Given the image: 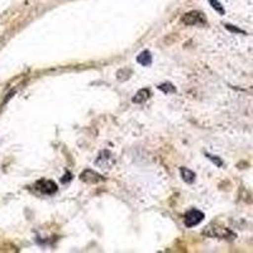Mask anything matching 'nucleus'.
<instances>
[{
    "instance_id": "2",
    "label": "nucleus",
    "mask_w": 253,
    "mask_h": 253,
    "mask_svg": "<svg viewBox=\"0 0 253 253\" xmlns=\"http://www.w3.org/2000/svg\"><path fill=\"white\" fill-rule=\"evenodd\" d=\"M181 22L186 26H204L207 23V19L200 12H189L181 18Z\"/></svg>"
},
{
    "instance_id": "13",
    "label": "nucleus",
    "mask_w": 253,
    "mask_h": 253,
    "mask_svg": "<svg viewBox=\"0 0 253 253\" xmlns=\"http://www.w3.org/2000/svg\"><path fill=\"white\" fill-rule=\"evenodd\" d=\"M205 156H207V157L209 158L210 161L213 162V164L215 165V166H218V167L223 166V161H221V160H220V158H219V157H216V156L210 155V153H205Z\"/></svg>"
},
{
    "instance_id": "1",
    "label": "nucleus",
    "mask_w": 253,
    "mask_h": 253,
    "mask_svg": "<svg viewBox=\"0 0 253 253\" xmlns=\"http://www.w3.org/2000/svg\"><path fill=\"white\" fill-rule=\"evenodd\" d=\"M203 234L208 237H215V238H221V239H233L236 238V234L229 230L228 228L224 227H218V225H209L207 227V229L203 232Z\"/></svg>"
},
{
    "instance_id": "9",
    "label": "nucleus",
    "mask_w": 253,
    "mask_h": 253,
    "mask_svg": "<svg viewBox=\"0 0 253 253\" xmlns=\"http://www.w3.org/2000/svg\"><path fill=\"white\" fill-rule=\"evenodd\" d=\"M137 61H138V63H141L142 66H150L151 63H152V56H151V52L143 51L141 55L137 57Z\"/></svg>"
},
{
    "instance_id": "6",
    "label": "nucleus",
    "mask_w": 253,
    "mask_h": 253,
    "mask_svg": "<svg viewBox=\"0 0 253 253\" xmlns=\"http://www.w3.org/2000/svg\"><path fill=\"white\" fill-rule=\"evenodd\" d=\"M80 180L84 182H86V184H98V182L103 181L104 177L100 173L96 172V171L87 169V170H85L80 175Z\"/></svg>"
},
{
    "instance_id": "4",
    "label": "nucleus",
    "mask_w": 253,
    "mask_h": 253,
    "mask_svg": "<svg viewBox=\"0 0 253 253\" xmlns=\"http://www.w3.org/2000/svg\"><path fill=\"white\" fill-rule=\"evenodd\" d=\"M203 219H204V213L203 211L198 209H191L185 214L184 221L187 228H193L198 225L199 223H202Z\"/></svg>"
},
{
    "instance_id": "5",
    "label": "nucleus",
    "mask_w": 253,
    "mask_h": 253,
    "mask_svg": "<svg viewBox=\"0 0 253 253\" xmlns=\"http://www.w3.org/2000/svg\"><path fill=\"white\" fill-rule=\"evenodd\" d=\"M114 157H113L112 153L109 152V151H101L100 153H99L98 158H96V161H95V165L96 166H99L100 169H110V167L114 165Z\"/></svg>"
},
{
    "instance_id": "3",
    "label": "nucleus",
    "mask_w": 253,
    "mask_h": 253,
    "mask_svg": "<svg viewBox=\"0 0 253 253\" xmlns=\"http://www.w3.org/2000/svg\"><path fill=\"white\" fill-rule=\"evenodd\" d=\"M36 190L38 193L43 194V195H53L57 191V184L53 182L52 180H38L35 185Z\"/></svg>"
},
{
    "instance_id": "12",
    "label": "nucleus",
    "mask_w": 253,
    "mask_h": 253,
    "mask_svg": "<svg viewBox=\"0 0 253 253\" xmlns=\"http://www.w3.org/2000/svg\"><path fill=\"white\" fill-rule=\"evenodd\" d=\"M224 27L228 29V31L232 32V33H238V35H247V33H246V31H243V29H241V28H238V27L233 26V24H228L227 23V24H224Z\"/></svg>"
},
{
    "instance_id": "10",
    "label": "nucleus",
    "mask_w": 253,
    "mask_h": 253,
    "mask_svg": "<svg viewBox=\"0 0 253 253\" xmlns=\"http://www.w3.org/2000/svg\"><path fill=\"white\" fill-rule=\"evenodd\" d=\"M158 89L161 90V91L166 92V94H169V92H175L176 91L175 86H173L172 84H170V83L161 84V85H158Z\"/></svg>"
},
{
    "instance_id": "8",
    "label": "nucleus",
    "mask_w": 253,
    "mask_h": 253,
    "mask_svg": "<svg viewBox=\"0 0 253 253\" xmlns=\"http://www.w3.org/2000/svg\"><path fill=\"white\" fill-rule=\"evenodd\" d=\"M150 96H151L150 90H148V89H141L138 92H137V94L134 95V98H133V103L141 104V103H143V101H146L147 99L150 98Z\"/></svg>"
},
{
    "instance_id": "7",
    "label": "nucleus",
    "mask_w": 253,
    "mask_h": 253,
    "mask_svg": "<svg viewBox=\"0 0 253 253\" xmlns=\"http://www.w3.org/2000/svg\"><path fill=\"white\" fill-rule=\"evenodd\" d=\"M180 173H181L182 180H184L185 182H187V184H193V182L195 181L196 175L191 170L186 169V167H181V169H180Z\"/></svg>"
},
{
    "instance_id": "11",
    "label": "nucleus",
    "mask_w": 253,
    "mask_h": 253,
    "mask_svg": "<svg viewBox=\"0 0 253 253\" xmlns=\"http://www.w3.org/2000/svg\"><path fill=\"white\" fill-rule=\"evenodd\" d=\"M210 5L213 6V9H215L216 12L219 13L220 15H224V8H223V5H221L220 3H219L218 0H209Z\"/></svg>"
}]
</instances>
